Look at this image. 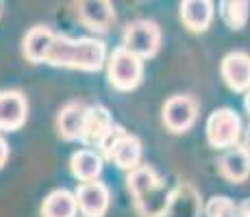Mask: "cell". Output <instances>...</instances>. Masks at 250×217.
<instances>
[{"instance_id": "obj_1", "label": "cell", "mask_w": 250, "mask_h": 217, "mask_svg": "<svg viewBox=\"0 0 250 217\" xmlns=\"http://www.w3.org/2000/svg\"><path fill=\"white\" fill-rule=\"evenodd\" d=\"M104 57H107V48L98 39H91V37L70 39V37L55 35L44 61L50 65H59V67H74V70L96 72L103 67Z\"/></svg>"}, {"instance_id": "obj_26", "label": "cell", "mask_w": 250, "mask_h": 217, "mask_svg": "<svg viewBox=\"0 0 250 217\" xmlns=\"http://www.w3.org/2000/svg\"><path fill=\"white\" fill-rule=\"evenodd\" d=\"M248 150H250V128H248Z\"/></svg>"}, {"instance_id": "obj_20", "label": "cell", "mask_w": 250, "mask_h": 217, "mask_svg": "<svg viewBox=\"0 0 250 217\" xmlns=\"http://www.w3.org/2000/svg\"><path fill=\"white\" fill-rule=\"evenodd\" d=\"M220 16L229 28L242 31L248 22V2L246 0H224L220 4Z\"/></svg>"}, {"instance_id": "obj_23", "label": "cell", "mask_w": 250, "mask_h": 217, "mask_svg": "<svg viewBox=\"0 0 250 217\" xmlns=\"http://www.w3.org/2000/svg\"><path fill=\"white\" fill-rule=\"evenodd\" d=\"M7 158H9V146H7V141L0 137V167L7 163Z\"/></svg>"}, {"instance_id": "obj_4", "label": "cell", "mask_w": 250, "mask_h": 217, "mask_svg": "<svg viewBox=\"0 0 250 217\" xmlns=\"http://www.w3.org/2000/svg\"><path fill=\"white\" fill-rule=\"evenodd\" d=\"M161 43V31L155 22H135L126 28L124 33V50L131 55L139 57V59H148L155 57Z\"/></svg>"}, {"instance_id": "obj_22", "label": "cell", "mask_w": 250, "mask_h": 217, "mask_svg": "<svg viewBox=\"0 0 250 217\" xmlns=\"http://www.w3.org/2000/svg\"><path fill=\"white\" fill-rule=\"evenodd\" d=\"M207 217H237V209L224 196H215L207 204Z\"/></svg>"}, {"instance_id": "obj_16", "label": "cell", "mask_w": 250, "mask_h": 217, "mask_svg": "<svg viewBox=\"0 0 250 217\" xmlns=\"http://www.w3.org/2000/svg\"><path fill=\"white\" fill-rule=\"evenodd\" d=\"M52 39H55V33L48 26H35L26 33L24 37V55H26L28 61L33 63H44L46 52L50 48Z\"/></svg>"}, {"instance_id": "obj_19", "label": "cell", "mask_w": 250, "mask_h": 217, "mask_svg": "<svg viewBox=\"0 0 250 217\" xmlns=\"http://www.w3.org/2000/svg\"><path fill=\"white\" fill-rule=\"evenodd\" d=\"M198 206H200L198 194L189 185H181L170 197L167 215L170 217H196L198 215Z\"/></svg>"}, {"instance_id": "obj_12", "label": "cell", "mask_w": 250, "mask_h": 217, "mask_svg": "<svg viewBox=\"0 0 250 217\" xmlns=\"http://www.w3.org/2000/svg\"><path fill=\"white\" fill-rule=\"evenodd\" d=\"M181 18L189 31L203 33L213 20V4L209 0H185L181 4Z\"/></svg>"}, {"instance_id": "obj_24", "label": "cell", "mask_w": 250, "mask_h": 217, "mask_svg": "<svg viewBox=\"0 0 250 217\" xmlns=\"http://www.w3.org/2000/svg\"><path fill=\"white\" fill-rule=\"evenodd\" d=\"M237 217H250V200H246V202H242V204H239Z\"/></svg>"}, {"instance_id": "obj_5", "label": "cell", "mask_w": 250, "mask_h": 217, "mask_svg": "<svg viewBox=\"0 0 250 217\" xmlns=\"http://www.w3.org/2000/svg\"><path fill=\"white\" fill-rule=\"evenodd\" d=\"M198 115V104L191 96H172L163 107V124L172 133H185Z\"/></svg>"}, {"instance_id": "obj_15", "label": "cell", "mask_w": 250, "mask_h": 217, "mask_svg": "<svg viewBox=\"0 0 250 217\" xmlns=\"http://www.w3.org/2000/svg\"><path fill=\"white\" fill-rule=\"evenodd\" d=\"M85 113H87V107L83 102H70L59 111L57 126H59V135L65 141H74V139L81 137Z\"/></svg>"}, {"instance_id": "obj_21", "label": "cell", "mask_w": 250, "mask_h": 217, "mask_svg": "<svg viewBox=\"0 0 250 217\" xmlns=\"http://www.w3.org/2000/svg\"><path fill=\"white\" fill-rule=\"evenodd\" d=\"M159 182L161 180L157 176V172L148 165H137L135 170H131V174H128V189H131V194L135 197L155 189Z\"/></svg>"}, {"instance_id": "obj_13", "label": "cell", "mask_w": 250, "mask_h": 217, "mask_svg": "<svg viewBox=\"0 0 250 217\" xmlns=\"http://www.w3.org/2000/svg\"><path fill=\"white\" fill-rule=\"evenodd\" d=\"M220 172L230 182H244L250 176V150L233 148L220 158Z\"/></svg>"}, {"instance_id": "obj_17", "label": "cell", "mask_w": 250, "mask_h": 217, "mask_svg": "<svg viewBox=\"0 0 250 217\" xmlns=\"http://www.w3.org/2000/svg\"><path fill=\"white\" fill-rule=\"evenodd\" d=\"M72 174H74L79 180L83 182H94L98 178V174L103 172V158L98 157L94 150H79L72 154V161H70Z\"/></svg>"}, {"instance_id": "obj_10", "label": "cell", "mask_w": 250, "mask_h": 217, "mask_svg": "<svg viewBox=\"0 0 250 217\" xmlns=\"http://www.w3.org/2000/svg\"><path fill=\"white\" fill-rule=\"evenodd\" d=\"M104 157L111 158L120 170H135L142 157V143L133 135L122 133L111 146L104 150Z\"/></svg>"}, {"instance_id": "obj_25", "label": "cell", "mask_w": 250, "mask_h": 217, "mask_svg": "<svg viewBox=\"0 0 250 217\" xmlns=\"http://www.w3.org/2000/svg\"><path fill=\"white\" fill-rule=\"evenodd\" d=\"M246 111L250 113V89H248V94H246Z\"/></svg>"}, {"instance_id": "obj_2", "label": "cell", "mask_w": 250, "mask_h": 217, "mask_svg": "<svg viewBox=\"0 0 250 217\" xmlns=\"http://www.w3.org/2000/svg\"><path fill=\"white\" fill-rule=\"evenodd\" d=\"M242 135V119L233 109H215L207 119V139L213 148H230Z\"/></svg>"}, {"instance_id": "obj_14", "label": "cell", "mask_w": 250, "mask_h": 217, "mask_svg": "<svg viewBox=\"0 0 250 217\" xmlns=\"http://www.w3.org/2000/svg\"><path fill=\"white\" fill-rule=\"evenodd\" d=\"M170 197H172V191L167 189L163 182H159L155 189H150V191H146V194L135 197L139 215L142 217H163L167 213V206H170Z\"/></svg>"}, {"instance_id": "obj_3", "label": "cell", "mask_w": 250, "mask_h": 217, "mask_svg": "<svg viewBox=\"0 0 250 217\" xmlns=\"http://www.w3.org/2000/svg\"><path fill=\"white\" fill-rule=\"evenodd\" d=\"M142 59L131 55L124 48H115L111 59H109V80L115 89L120 91H131L135 89L142 80Z\"/></svg>"}, {"instance_id": "obj_18", "label": "cell", "mask_w": 250, "mask_h": 217, "mask_svg": "<svg viewBox=\"0 0 250 217\" xmlns=\"http://www.w3.org/2000/svg\"><path fill=\"white\" fill-rule=\"evenodd\" d=\"M44 217H74L76 215V197L68 189H55L48 194L42 206Z\"/></svg>"}, {"instance_id": "obj_7", "label": "cell", "mask_w": 250, "mask_h": 217, "mask_svg": "<svg viewBox=\"0 0 250 217\" xmlns=\"http://www.w3.org/2000/svg\"><path fill=\"white\" fill-rule=\"evenodd\" d=\"M111 128H113V119L107 109L100 107V104L87 107V113H85L83 119V130H81L79 139L85 146H100Z\"/></svg>"}, {"instance_id": "obj_9", "label": "cell", "mask_w": 250, "mask_h": 217, "mask_svg": "<svg viewBox=\"0 0 250 217\" xmlns=\"http://www.w3.org/2000/svg\"><path fill=\"white\" fill-rule=\"evenodd\" d=\"M222 79L233 91L250 89V57L246 52H230L222 61Z\"/></svg>"}, {"instance_id": "obj_11", "label": "cell", "mask_w": 250, "mask_h": 217, "mask_svg": "<svg viewBox=\"0 0 250 217\" xmlns=\"http://www.w3.org/2000/svg\"><path fill=\"white\" fill-rule=\"evenodd\" d=\"M79 18L91 31H107L115 20L113 4L107 0H87L79 4Z\"/></svg>"}, {"instance_id": "obj_6", "label": "cell", "mask_w": 250, "mask_h": 217, "mask_svg": "<svg viewBox=\"0 0 250 217\" xmlns=\"http://www.w3.org/2000/svg\"><path fill=\"white\" fill-rule=\"evenodd\" d=\"M76 209H81V213L85 217H103L109 209V189L103 182H83L76 189Z\"/></svg>"}, {"instance_id": "obj_8", "label": "cell", "mask_w": 250, "mask_h": 217, "mask_svg": "<svg viewBox=\"0 0 250 217\" xmlns=\"http://www.w3.org/2000/svg\"><path fill=\"white\" fill-rule=\"evenodd\" d=\"M28 115L26 98L20 91H0V130H18Z\"/></svg>"}]
</instances>
